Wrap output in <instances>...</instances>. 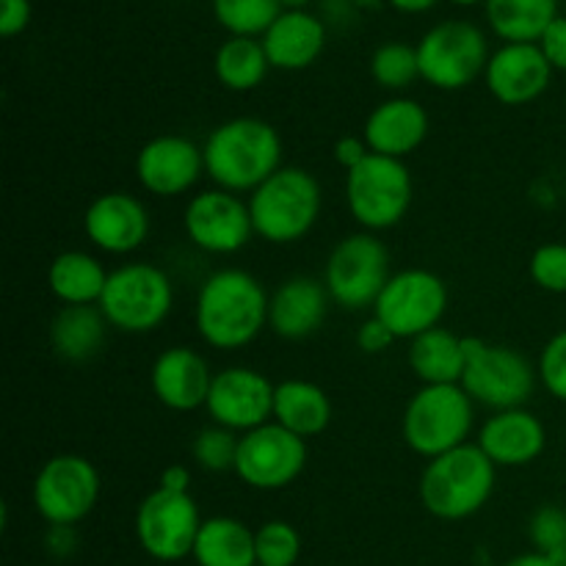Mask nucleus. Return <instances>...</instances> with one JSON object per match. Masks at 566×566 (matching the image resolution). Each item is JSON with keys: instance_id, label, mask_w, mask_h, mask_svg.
I'll return each instance as SVG.
<instances>
[{"instance_id": "nucleus-1", "label": "nucleus", "mask_w": 566, "mask_h": 566, "mask_svg": "<svg viewBox=\"0 0 566 566\" xmlns=\"http://www.w3.org/2000/svg\"><path fill=\"white\" fill-rule=\"evenodd\" d=\"M269 302L263 282L243 269L213 271L197 293V332L216 352L247 348L269 326Z\"/></svg>"}, {"instance_id": "nucleus-2", "label": "nucleus", "mask_w": 566, "mask_h": 566, "mask_svg": "<svg viewBox=\"0 0 566 566\" xmlns=\"http://www.w3.org/2000/svg\"><path fill=\"white\" fill-rule=\"evenodd\" d=\"M205 175L213 188L243 197L282 169V136L271 122L235 116L210 130L202 144Z\"/></svg>"}, {"instance_id": "nucleus-3", "label": "nucleus", "mask_w": 566, "mask_h": 566, "mask_svg": "<svg viewBox=\"0 0 566 566\" xmlns=\"http://www.w3.org/2000/svg\"><path fill=\"white\" fill-rule=\"evenodd\" d=\"M495 481L497 468L492 459L475 442H468L429 459L420 475L418 495L431 517L459 523L479 514L490 503Z\"/></svg>"}, {"instance_id": "nucleus-4", "label": "nucleus", "mask_w": 566, "mask_h": 566, "mask_svg": "<svg viewBox=\"0 0 566 566\" xmlns=\"http://www.w3.org/2000/svg\"><path fill=\"white\" fill-rule=\"evenodd\" d=\"M254 235L274 247L302 241L318 224L324 191L315 175L302 166H282L258 191L247 197Z\"/></svg>"}, {"instance_id": "nucleus-5", "label": "nucleus", "mask_w": 566, "mask_h": 566, "mask_svg": "<svg viewBox=\"0 0 566 566\" xmlns=\"http://www.w3.org/2000/svg\"><path fill=\"white\" fill-rule=\"evenodd\" d=\"M97 307L103 310L111 329L125 335H147L171 315L175 282L160 265L133 260L111 271Z\"/></svg>"}, {"instance_id": "nucleus-6", "label": "nucleus", "mask_w": 566, "mask_h": 566, "mask_svg": "<svg viewBox=\"0 0 566 566\" xmlns=\"http://www.w3.org/2000/svg\"><path fill=\"white\" fill-rule=\"evenodd\" d=\"M464 354H468V365L459 385L475 407L503 412V409H520L531 401L539 374L523 352L486 343L481 337H464Z\"/></svg>"}, {"instance_id": "nucleus-7", "label": "nucleus", "mask_w": 566, "mask_h": 566, "mask_svg": "<svg viewBox=\"0 0 566 566\" xmlns=\"http://www.w3.org/2000/svg\"><path fill=\"white\" fill-rule=\"evenodd\" d=\"M475 426V403L462 385H423L403 409L401 431L418 457L437 459L468 446Z\"/></svg>"}, {"instance_id": "nucleus-8", "label": "nucleus", "mask_w": 566, "mask_h": 566, "mask_svg": "<svg viewBox=\"0 0 566 566\" xmlns=\"http://www.w3.org/2000/svg\"><path fill=\"white\" fill-rule=\"evenodd\" d=\"M412 175L398 158L370 153L357 169L346 171V208L365 232H385L401 224L412 208Z\"/></svg>"}, {"instance_id": "nucleus-9", "label": "nucleus", "mask_w": 566, "mask_h": 566, "mask_svg": "<svg viewBox=\"0 0 566 566\" xmlns=\"http://www.w3.org/2000/svg\"><path fill=\"white\" fill-rule=\"evenodd\" d=\"M390 276V252L376 232L365 230L340 238L324 265V285L332 304L348 313L374 310Z\"/></svg>"}, {"instance_id": "nucleus-10", "label": "nucleus", "mask_w": 566, "mask_h": 566, "mask_svg": "<svg viewBox=\"0 0 566 566\" xmlns=\"http://www.w3.org/2000/svg\"><path fill=\"white\" fill-rule=\"evenodd\" d=\"M415 48L420 77L440 92L468 88L475 77L484 75L492 55L484 31L468 20L437 22Z\"/></svg>"}, {"instance_id": "nucleus-11", "label": "nucleus", "mask_w": 566, "mask_h": 566, "mask_svg": "<svg viewBox=\"0 0 566 566\" xmlns=\"http://www.w3.org/2000/svg\"><path fill=\"white\" fill-rule=\"evenodd\" d=\"M448 313V287L429 269H403L387 280L374 304V315L396 335L415 340L423 332L442 326Z\"/></svg>"}, {"instance_id": "nucleus-12", "label": "nucleus", "mask_w": 566, "mask_h": 566, "mask_svg": "<svg viewBox=\"0 0 566 566\" xmlns=\"http://www.w3.org/2000/svg\"><path fill=\"white\" fill-rule=\"evenodd\" d=\"M31 501L48 525H77L99 501V473L86 457L59 453L39 468Z\"/></svg>"}, {"instance_id": "nucleus-13", "label": "nucleus", "mask_w": 566, "mask_h": 566, "mask_svg": "<svg viewBox=\"0 0 566 566\" xmlns=\"http://www.w3.org/2000/svg\"><path fill=\"white\" fill-rule=\"evenodd\" d=\"M202 523L191 492H169L158 486L138 503L133 525L138 545L149 558L175 564L191 556Z\"/></svg>"}, {"instance_id": "nucleus-14", "label": "nucleus", "mask_w": 566, "mask_h": 566, "mask_svg": "<svg viewBox=\"0 0 566 566\" xmlns=\"http://www.w3.org/2000/svg\"><path fill=\"white\" fill-rule=\"evenodd\" d=\"M304 468H307V440L271 420L241 434L232 473L252 490L276 492L291 486L304 473Z\"/></svg>"}, {"instance_id": "nucleus-15", "label": "nucleus", "mask_w": 566, "mask_h": 566, "mask_svg": "<svg viewBox=\"0 0 566 566\" xmlns=\"http://www.w3.org/2000/svg\"><path fill=\"white\" fill-rule=\"evenodd\" d=\"M186 238L205 254H238L252 241L254 224L249 202L221 188H205L188 199L182 210Z\"/></svg>"}, {"instance_id": "nucleus-16", "label": "nucleus", "mask_w": 566, "mask_h": 566, "mask_svg": "<svg viewBox=\"0 0 566 566\" xmlns=\"http://www.w3.org/2000/svg\"><path fill=\"white\" fill-rule=\"evenodd\" d=\"M274 390L260 370L247 365H230L213 376V385L208 392L210 420L221 429H230L235 434L260 429L274 418Z\"/></svg>"}, {"instance_id": "nucleus-17", "label": "nucleus", "mask_w": 566, "mask_h": 566, "mask_svg": "<svg viewBox=\"0 0 566 566\" xmlns=\"http://www.w3.org/2000/svg\"><path fill=\"white\" fill-rule=\"evenodd\" d=\"M138 186L158 199H175L193 191L205 175V153L193 138L164 133L138 149Z\"/></svg>"}, {"instance_id": "nucleus-18", "label": "nucleus", "mask_w": 566, "mask_h": 566, "mask_svg": "<svg viewBox=\"0 0 566 566\" xmlns=\"http://www.w3.org/2000/svg\"><path fill=\"white\" fill-rule=\"evenodd\" d=\"M83 232L99 252L125 258L149 238V213L142 199L127 191L99 193L83 216Z\"/></svg>"}, {"instance_id": "nucleus-19", "label": "nucleus", "mask_w": 566, "mask_h": 566, "mask_svg": "<svg viewBox=\"0 0 566 566\" xmlns=\"http://www.w3.org/2000/svg\"><path fill=\"white\" fill-rule=\"evenodd\" d=\"M553 66L539 44H503L490 55L484 70L486 88L497 103L517 108L539 99L551 88Z\"/></svg>"}, {"instance_id": "nucleus-20", "label": "nucleus", "mask_w": 566, "mask_h": 566, "mask_svg": "<svg viewBox=\"0 0 566 566\" xmlns=\"http://www.w3.org/2000/svg\"><path fill=\"white\" fill-rule=\"evenodd\" d=\"M213 370L208 359L188 346H171L155 357L149 385L155 398L171 412H193L208 403Z\"/></svg>"}, {"instance_id": "nucleus-21", "label": "nucleus", "mask_w": 566, "mask_h": 566, "mask_svg": "<svg viewBox=\"0 0 566 566\" xmlns=\"http://www.w3.org/2000/svg\"><path fill=\"white\" fill-rule=\"evenodd\" d=\"M475 446L492 459L495 468H528L545 453L547 429L525 407L503 409L484 420Z\"/></svg>"}, {"instance_id": "nucleus-22", "label": "nucleus", "mask_w": 566, "mask_h": 566, "mask_svg": "<svg viewBox=\"0 0 566 566\" xmlns=\"http://www.w3.org/2000/svg\"><path fill=\"white\" fill-rule=\"evenodd\" d=\"M429 127L431 122L423 105L418 99L396 94L370 111L363 127V138L368 142L370 153L403 160L423 147Z\"/></svg>"}, {"instance_id": "nucleus-23", "label": "nucleus", "mask_w": 566, "mask_h": 566, "mask_svg": "<svg viewBox=\"0 0 566 566\" xmlns=\"http://www.w3.org/2000/svg\"><path fill=\"white\" fill-rule=\"evenodd\" d=\"M329 304L324 280L291 276L271 293L269 329L282 340H307L324 326Z\"/></svg>"}, {"instance_id": "nucleus-24", "label": "nucleus", "mask_w": 566, "mask_h": 566, "mask_svg": "<svg viewBox=\"0 0 566 566\" xmlns=\"http://www.w3.org/2000/svg\"><path fill=\"white\" fill-rule=\"evenodd\" d=\"M274 70L298 72L318 61L326 48V25L310 11H282L260 36Z\"/></svg>"}, {"instance_id": "nucleus-25", "label": "nucleus", "mask_w": 566, "mask_h": 566, "mask_svg": "<svg viewBox=\"0 0 566 566\" xmlns=\"http://www.w3.org/2000/svg\"><path fill=\"white\" fill-rule=\"evenodd\" d=\"M274 423L302 440L324 434L332 423V401L324 387L307 379H285L274 390Z\"/></svg>"}, {"instance_id": "nucleus-26", "label": "nucleus", "mask_w": 566, "mask_h": 566, "mask_svg": "<svg viewBox=\"0 0 566 566\" xmlns=\"http://www.w3.org/2000/svg\"><path fill=\"white\" fill-rule=\"evenodd\" d=\"M111 324L97 304L92 307H61L50 321V346L64 363H88L105 346Z\"/></svg>"}, {"instance_id": "nucleus-27", "label": "nucleus", "mask_w": 566, "mask_h": 566, "mask_svg": "<svg viewBox=\"0 0 566 566\" xmlns=\"http://www.w3.org/2000/svg\"><path fill=\"white\" fill-rule=\"evenodd\" d=\"M464 365V337L453 335L446 326H434L409 340V368L420 385H459Z\"/></svg>"}, {"instance_id": "nucleus-28", "label": "nucleus", "mask_w": 566, "mask_h": 566, "mask_svg": "<svg viewBox=\"0 0 566 566\" xmlns=\"http://www.w3.org/2000/svg\"><path fill=\"white\" fill-rule=\"evenodd\" d=\"M108 274L111 271H105L94 254L70 249L53 258L48 269V285L64 307H92L103 298Z\"/></svg>"}, {"instance_id": "nucleus-29", "label": "nucleus", "mask_w": 566, "mask_h": 566, "mask_svg": "<svg viewBox=\"0 0 566 566\" xmlns=\"http://www.w3.org/2000/svg\"><path fill=\"white\" fill-rule=\"evenodd\" d=\"M191 558L199 566H258L254 531L235 517H208Z\"/></svg>"}, {"instance_id": "nucleus-30", "label": "nucleus", "mask_w": 566, "mask_h": 566, "mask_svg": "<svg viewBox=\"0 0 566 566\" xmlns=\"http://www.w3.org/2000/svg\"><path fill=\"white\" fill-rule=\"evenodd\" d=\"M558 17V0H486V22L506 44H536Z\"/></svg>"}, {"instance_id": "nucleus-31", "label": "nucleus", "mask_w": 566, "mask_h": 566, "mask_svg": "<svg viewBox=\"0 0 566 566\" xmlns=\"http://www.w3.org/2000/svg\"><path fill=\"white\" fill-rule=\"evenodd\" d=\"M269 70L271 61L260 39L230 36L216 50L213 72L230 92H252L265 81Z\"/></svg>"}, {"instance_id": "nucleus-32", "label": "nucleus", "mask_w": 566, "mask_h": 566, "mask_svg": "<svg viewBox=\"0 0 566 566\" xmlns=\"http://www.w3.org/2000/svg\"><path fill=\"white\" fill-rule=\"evenodd\" d=\"M282 11V0H213L216 22L230 36H263Z\"/></svg>"}, {"instance_id": "nucleus-33", "label": "nucleus", "mask_w": 566, "mask_h": 566, "mask_svg": "<svg viewBox=\"0 0 566 566\" xmlns=\"http://www.w3.org/2000/svg\"><path fill=\"white\" fill-rule=\"evenodd\" d=\"M370 77L387 92H403L420 77L418 48L407 42H385L370 55Z\"/></svg>"}, {"instance_id": "nucleus-34", "label": "nucleus", "mask_w": 566, "mask_h": 566, "mask_svg": "<svg viewBox=\"0 0 566 566\" xmlns=\"http://www.w3.org/2000/svg\"><path fill=\"white\" fill-rule=\"evenodd\" d=\"M258 566H296L302 556V536L285 520H269L254 531Z\"/></svg>"}, {"instance_id": "nucleus-35", "label": "nucleus", "mask_w": 566, "mask_h": 566, "mask_svg": "<svg viewBox=\"0 0 566 566\" xmlns=\"http://www.w3.org/2000/svg\"><path fill=\"white\" fill-rule=\"evenodd\" d=\"M238 446H241V434L213 423L193 437L191 457L208 473H227V470H235Z\"/></svg>"}, {"instance_id": "nucleus-36", "label": "nucleus", "mask_w": 566, "mask_h": 566, "mask_svg": "<svg viewBox=\"0 0 566 566\" xmlns=\"http://www.w3.org/2000/svg\"><path fill=\"white\" fill-rule=\"evenodd\" d=\"M528 536L536 553L566 566V509L553 506V503L536 509L531 514Z\"/></svg>"}, {"instance_id": "nucleus-37", "label": "nucleus", "mask_w": 566, "mask_h": 566, "mask_svg": "<svg viewBox=\"0 0 566 566\" xmlns=\"http://www.w3.org/2000/svg\"><path fill=\"white\" fill-rule=\"evenodd\" d=\"M531 280L547 293L564 296L566 293V243H542L531 254Z\"/></svg>"}, {"instance_id": "nucleus-38", "label": "nucleus", "mask_w": 566, "mask_h": 566, "mask_svg": "<svg viewBox=\"0 0 566 566\" xmlns=\"http://www.w3.org/2000/svg\"><path fill=\"white\" fill-rule=\"evenodd\" d=\"M536 374L542 387L551 392L556 401L566 403V329L556 332L536 359Z\"/></svg>"}, {"instance_id": "nucleus-39", "label": "nucleus", "mask_w": 566, "mask_h": 566, "mask_svg": "<svg viewBox=\"0 0 566 566\" xmlns=\"http://www.w3.org/2000/svg\"><path fill=\"white\" fill-rule=\"evenodd\" d=\"M536 44L542 48L545 59L551 61L553 70L566 72V17L558 14Z\"/></svg>"}, {"instance_id": "nucleus-40", "label": "nucleus", "mask_w": 566, "mask_h": 566, "mask_svg": "<svg viewBox=\"0 0 566 566\" xmlns=\"http://www.w3.org/2000/svg\"><path fill=\"white\" fill-rule=\"evenodd\" d=\"M392 343H396V335H392L376 315H370L368 321L359 324L357 346L363 354H385Z\"/></svg>"}, {"instance_id": "nucleus-41", "label": "nucleus", "mask_w": 566, "mask_h": 566, "mask_svg": "<svg viewBox=\"0 0 566 566\" xmlns=\"http://www.w3.org/2000/svg\"><path fill=\"white\" fill-rule=\"evenodd\" d=\"M31 22V0H0V36L11 39Z\"/></svg>"}, {"instance_id": "nucleus-42", "label": "nucleus", "mask_w": 566, "mask_h": 566, "mask_svg": "<svg viewBox=\"0 0 566 566\" xmlns=\"http://www.w3.org/2000/svg\"><path fill=\"white\" fill-rule=\"evenodd\" d=\"M332 153H335V160L343 166V169L352 171V169H357L365 158H368L370 147L363 136H343V138H337Z\"/></svg>"}, {"instance_id": "nucleus-43", "label": "nucleus", "mask_w": 566, "mask_h": 566, "mask_svg": "<svg viewBox=\"0 0 566 566\" xmlns=\"http://www.w3.org/2000/svg\"><path fill=\"white\" fill-rule=\"evenodd\" d=\"M158 486L160 490H169V492H188L191 490V473H188L182 464H169V468L160 473Z\"/></svg>"}, {"instance_id": "nucleus-44", "label": "nucleus", "mask_w": 566, "mask_h": 566, "mask_svg": "<svg viewBox=\"0 0 566 566\" xmlns=\"http://www.w3.org/2000/svg\"><path fill=\"white\" fill-rule=\"evenodd\" d=\"M387 3L403 14H420V11H429L431 6H437V0H387Z\"/></svg>"}, {"instance_id": "nucleus-45", "label": "nucleus", "mask_w": 566, "mask_h": 566, "mask_svg": "<svg viewBox=\"0 0 566 566\" xmlns=\"http://www.w3.org/2000/svg\"><path fill=\"white\" fill-rule=\"evenodd\" d=\"M503 566H562V564H556L553 558L542 556V553L531 551V553H523V556H514L512 562L503 564Z\"/></svg>"}, {"instance_id": "nucleus-46", "label": "nucleus", "mask_w": 566, "mask_h": 566, "mask_svg": "<svg viewBox=\"0 0 566 566\" xmlns=\"http://www.w3.org/2000/svg\"><path fill=\"white\" fill-rule=\"evenodd\" d=\"M310 0H282V9L285 11H304Z\"/></svg>"}, {"instance_id": "nucleus-47", "label": "nucleus", "mask_w": 566, "mask_h": 566, "mask_svg": "<svg viewBox=\"0 0 566 566\" xmlns=\"http://www.w3.org/2000/svg\"><path fill=\"white\" fill-rule=\"evenodd\" d=\"M451 3H457V6H479V3H486V0H451Z\"/></svg>"}]
</instances>
